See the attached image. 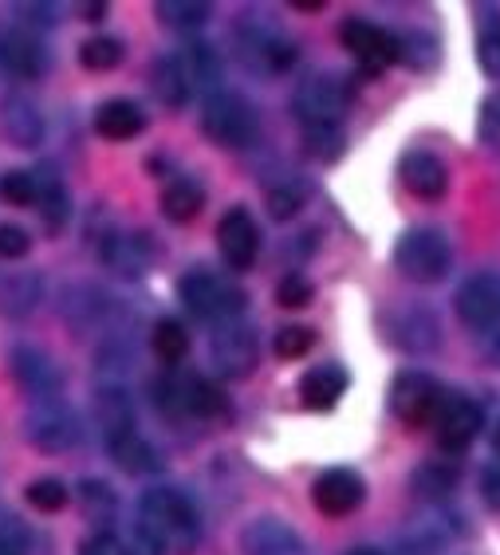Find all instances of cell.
Segmentation results:
<instances>
[{
    "label": "cell",
    "instance_id": "1",
    "mask_svg": "<svg viewBox=\"0 0 500 555\" xmlns=\"http://www.w3.org/2000/svg\"><path fill=\"white\" fill-rule=\"evenodd\" d=\"M139 528L162 552L190 555L202 540V520L190 496L178 489H146L139 501Z\"/></svg>",
    "mask_w": 500,
    "mask_h": 555
},
{
    "label": "cell",
    "instance_id": "2",
    "mask_svg": "<svg viewBox=\"0 0 500 555\" xmlns=\"http://www.w3.org/2000/svg\"><path fill=\"white\" fill-rule=\"evenodd\" d=\"M458 315L480 339V347L492 359H500V276L480 272V276L465 280L458 292Z\"/></svg>",
    "mask_w": 500,
    "mask_h": 555
},
{
    "label": "cell",
    "instance_id": "3",
    "mask_svg": "<svg viewBox=\"0 0 500 555\" xmlns=\"http://www.w3.org/2000/svg\"><path fill=\"white\" fill-rule=\"evenodd\" d=\"M202 130L217 142V146L241 150L260 134V118H256V107L245 95H236V91H217V95L205 99Z\"/></svg>",
    "mask_w": 500,
    "mask_h": 555
},
{
    "label": "cell",
    "instance_id": "4",
    "mask_svg": "<svg viewBox=\"0 0 500 555\" xmlns=\"http://www.w3.org/2000/svg\"><path fill=\"white\" fill-rule=\"evenodd\" d=\"M449 241L446 233H437V229H410V233L398 236V245H394V264L402 272L406 280H414V284H437V280H446L449 272Z\"/></svg>",
    "mask_w": 500,
    "mask_h": 555
},
{
    "label": "cell",
    "instance_id": "5",
    "mask_svg": "<svg viewBox=\"0 0 500 555\" xmlns=\"http://www.w3.org/2000/svg\"><path fill=\"white\" fill-rule=\"evenodd\" d=\"M178 296L197 320L209 323H229L245 311V292L236 288L233 280L217 276V272H190V276H181Z\"/></svg>",
    "mask_w": 500,
    "mask_h": 555
},
{
    "label": "cell",
    "instance_id": "6",
    "mask_svg": "<svg viewBox=\"0 0 500 555\" xmlns=\"http://www.w3.org/2000/svg\"><path fill=\"white\" fill-rule=\"evenodd\" d=\"M236 55L241 64L256 75H280L296 64V43L287 40L284 33H277L272 24L245 21L236 28Z\"/></svg>",
    "mask_w": 500,
    "mask_h": 555
},
{
    "label": "cell",
    "instance_id": "7",
    "mask_svg": "<svg viewBox=\"0 0 500 555\" xmlns=\"http://www.w3.org/2000/svg\"><path fill=\"white\" fill-rule=\"evenodd\" d=\"M292 111L304 122V130L316 127H339L343 111H347V87L335 79V75H311L296 87V99H292Z\"/></svg>",
    "mask_w": 500,
    "mask_h": 555
},
{
    "label": "cell",
    "instance_id": "8",
    "mask_svg": "<svg viewBox=\"0 0 500 555\" xmlns=\"http://www.w3.org/2000/svg\"><path fill=\"white\" fill-rule=\"evenodd\" d=\"M446 390L422 371H402L390 386V410L406 426H434Z\"/></svg>",
    "mask_w": 500,
    "mask_h": 555
},
{
    "label": "cell",
    "instance_id": "9",
    "mask_svg": "<svg viewBox=\"0 0 500 555\" xmlns=\"http://www.w3.org/2000/svg\"><path fill=\"white\" fill-rule=\"evenodd\" d=\"M24 434L33 441L36 449L43 453H64V449H75L79 438H84V429L75 422V414L64 406V402H52V398H43L28 410L24 417Z\"/></svg>",
    "mask_w": 500,
    "mask_h": 555
},
{
    "label": "cell",
    "instance_id": "10",
    "mask_svg": "<svg viewBox=\"0 0 500 555\" xmlns=\"http://www.w3.org/2000/svg\"><path fill=\"white\" fill-rule=\"evenodd\" d=\"M154 402L162 410H170V414H193V417H214L225 410V395L209 378H202V374L154 383Z\"/></svg>",
    "mask_w": 500,
    "mask_h": 555
},
{
    "label": "cell",
    "instance_id": "11",
    "mask_svg": "<svg viewBox=\"0 0 500 555\" xmlns=\"http://www.w3.org/2000/svg\"><path fill=\"white\" fill-rule=\"evenodd\" d=\"M339 40H343V48L359 60V67L367 75L386 72V67L402 55V40L390 36L386 28H379V24H371V21H347L339 28Z\"/></svg>",
    "mask_w": 500,
    "mask_h": 555
},
{
    "label": "cell",
    "instance_id": "12",
    "mask_svg": "<svg viewBox=\"0 0 500 555\" xmlns=\"http://www.w3.org/2000/svg\"><path fill=\"white\" fill-rule=\"evenodd\" d=\"M214 363L225 378H245L256 371V332L248 323L229 320L214 332Z\"/></svg>",
    "mask_w": 500,
    "mask_h": 555
},
{
    "label": "cell",
    "instance_id": "13",
    "mask_svg": "<svg viewBox=\"0 0 500 555\" xmlns=\"http://www.w3.org/2000/svg\"><path fill=\"white\" fill-rule=\"evenodd\" d=\"M217 248H221L225 264L236 268V272L253 268L256 253H260V229H256L248 209L236 205V209H229L221 217V224H217Z\"/></svg>",
    "mask_w": 500,
    "mask_h": 555
},
{
    "label": "cell",
    "instance_id": "14",
    "mask_svg": "<svg viewBox=\"0 0 500 555\" xmlns=\"http://www.w3.org/2000/svg\"><path fill=\"white\" fill-rule=\"evenodd\" d=\"M241 552L245 555H308V544L299 540L296 528H287L277 516H256L241 532Z\"/></svg>",
    "mask_w": 500,
    "mask_h": 555
},
{
    "label": "cell",
    "instance_id": "15",
    "mask_svg": "<svg viewBox=\"0 0 500 555\" xmlns=\"http://www.w3.org/2000/svg\"><path fill=\"white\" fill-rule=\"evenodd\" d=\"M434 429L441 449H465L480 434V406L461 395H446L441 406H437Z\"/></svg>",
    "mask_w": 500,
    "mask_h": 555
},
{
    "label": "cell",
    "instance_id": "16",
    "mask_svg": "<svg viewBox=\"0 0 500 555\" xmlns=\"http://www.w3.org/2000/svg\"><path fill=\"white\" fill-rule=\"evenodd\" d=\"M402 185L414 197H422V202H437V197H446L449 190V170L446 162L437 158L434 150H410L402 158Z\"/></svg>",
    "mask_w": 500,
    "mask_h": 555
},
{
    "label": "cell",
    "instance_id": "17",
    "mask_svg": "<svg viewBox=\"0 0 500 555\" xmlns=\"http://www.w3.org/2000/svg\"><path fill=\"white\" fill-rule=\"evenodd\" d=\"M103 264L118 276H146L154 264V241L146 233H115L103 241Z\"/></svg>",
    "mask_w": 500,
    "mask_h": 555
},
{
    "label": "cell",
    "instance_id": "18",
    "mask_svg": "<svg viewBox=\"0 0 500 555\" xmlns=\"http://www.w3.org/2000/svg\"><path fill=\"white\" fill-rule=\"evenodd\" d=\"M311 501L323 516H347L362 504V477L351 469H328L311 489Z\"/></svg>",
    "mask_w": 500,
    "mask_h": 555
},
{
    "label": "cell",
    "instance_id": "19",
    "mask_svg": "<svg viewBox=\"0 0 500 555\" xmlns=\"http://www.w3.org/2000/svg\"><path fill=\"white\" fill-rule=\"evenodd\" d=\"M0 67L16 79H36L48 67V52H43L40 36H33L28 28H9L0 36Z\"/></svg>",
    "mask_w": 500,
    "mask_h": 555
},
{
    "label": "cell",
    "instance_id": "20",
    "mask_svg": "<svg viewBox=\"0 0 500 555\" xmlns=\"http://www.w3.org/2000/svg\"><path fill=\"white\" fill-rule=\"evenodd\" d=\"M0 130L9 134L12 146H24L33 150L36 142L43 139V115L36 111V103L21 91H12V95L0 99Z\"/></svg>",
    "mask_w": 500,
    "mask_h": 555
},
{
    "label": "cell",
    "instance_id": "21",
    "mask_svg": "<svg viewBox=\"0 0 500 555\" xmlns=\"http://www.w3.org/2000/svg\"><path fill=\"white\" fill-rule=\"evenodd\" d=\"M181 67V79L190 87V95H217L221 91V55L209 43H190L185 52L174 55Z\"/></svg>",
    "mask_w": 500,
    "mask_h": 555
},
{
    "label": "cell",
    "instance_id": "22",
    "mask_svg": "<svg viewBox=\"0 0 500 555\" xmlns=\"http://www.w3.org/2000/svg\"><path fill=\"white\" fill-rule=\"evenodd\" d=\"M12 374H16V383H21L28 395L40 398V402L52 398L55 390H60V383H64L52 359L33 351V347H16V351H12Z\"/></svg>",
    "mask_w": 500,
    "mask_h": 555
},
{
    "label": "cell",
    "instance_id": "23",
    "mask_svg": "<svg viewBox=\"0 0 500 555\" xmlns=\"http://www.w3.org/2000/svg\"><path fill=\"white\" fill-rule=\"evenodd\" d=\"M299 395H304V406L311 410H331L347 395V371L339 363H323V366H311L304 374V383H299Z\"/></svg>",
    "mask_w": 500,
    "mask_h": 555
},
{
    "label": "cell",
    "instance_id": "24",
    "mask_svg": "<svg viewBox=\"0 0 500 555\" xmlns=\"http://www.w3.org/2000/svg\"><path fill=\"white\" fill-rule=\"evenodd\" d=\"M142 127H146V118H142V111L134 107V103H127V99H111V103H103V107L95 111V130L111 142L134 139Z\"/></svg>",
    "mask_w": 500,
    "mask_h": 555
},
{
    "label": "cell",
    "instance_id": "25",
    "mask_svg": "<svg viewBox=\"0 0 500 555\" xmlns=\"http://www.w3.org/2000/svg\"><path fill=\"white\" fill-rule=\"evenodd\" d=\"M107 446H111V457L118 461V469H127V473H154L158 469V453H154V446L139 434V426L123 429V434L107 438Z\"/></svg>",
    "mask_w": 500,
    "mask_h": 555
},
{
    "label": "cell",
    "instance_id": "26",
    "mask_svg": "<svg viewBox=\"0 0 500 555\" xmlns=\"http://www.w3.org/2000/svg\"><path fill=\"white\" fill-rule=\"evenodd\" d=\"M95 417L103 438H115L123 429H134V410H130V398L118 390V386H103L95 395Z\"/></svg>",
    "mask_w": 500,
    "mask_h": 555
},
{
    "label": "cell",
    "instance_id": "27",
    "mask_svg": "<svg viewBox=\"0 0 500 555\" xmlns=\"http://www.w3.org/2000/svg\"><path fill=\"white\" fill-rule=\"evenodd\" d=\"M205 205V193L197 182H190V178H178V182L166 185V193H162V214L170 217L174 224H190L193 217L202 214Z\"/></svg>",
    "mask_w": 500,
    "mask_h": 555
},
{
    "label": "cell",
    "instance_id": "28",
    "mask_svg": "<svg viewBox=\"0 0 500 555\" xmlns=\"http://www.w3.org/2000/svg\"><path fill=\"white\" fill-rule=\"evenodd\" d=\"M150 87H154L158 103H166V107H185V103H190V87H185V79H181V67L174 55H166V60L154 64Z\"/></svg>",
    "mask_w": 500,
    "mask_h": 555
},
{
    "label": "cell",
    "instance_id": "29",
    "mask_svg": "<svg viewBox=\"0 0 500 555\" xmlns=\"http://www.w3.org/2000/svg\"><path fill=\"white\" fill-rule=\"evenodd\" d=\"M36 299H40V280H36L33 272H16L12 280H4V284H0V308L12 311V315L33 311Z\"/></svg>",
    "mask_w": 500,
    "mask_h": 555
},
{
    "label": "cell",
    "instance_id": "30",
    "mask_svg": "<svg viewBox=\"0 0 500 555\" xmlns=\"http://www.w3.org/2000/svg\"><path fill=\"white\" fill-rule=\"evenodd\" d=\"M154 351H158L162 363H181L190 354V332L178 320H162L154 327Z\"/></svg>",
    "mask_w": 500,
    "mask_h": 555
},
{
    "label": "cell",
    "instance_id": "31",
    "mask_svg": "<svg viewBox=\"0 0 500 555\" xmlns=\"http://www.w3.org/2000/svg\"><path fill=\"white\" fill-rule=\"evenodd\" d=\"M79 60H84L87 72H111V67L123 64V43L111 40V36H95L79 48Z\"/></svg>",
    "mask_w": 500,
    "mask_h": 555
},
{
    "label": "cell",
    "instance_id": "32",
    "mask_svg": "<svg viewBox=\"0 0 500 555\" xmlns=\"http://www.w3.org/2000/svg\"><path fill=\"white\" fill-rule=\"evenodd\" d=\"M158 16L170 28H197V24L209 21V4H202V0H162Z\"/></svg>",
    "mask_w": 500,
    "mask_h": 555
},
{
    "label": "cell",
    "instance_id": "33",
    "mask_svg": "<svg viewBox=\"0 0 500 555\" xmlns=\"http://www.w3.org/2000/svg\"><path fill=\"white\" fill-rule=\"evenodd\" d=\"M0 197H4L9 205H21V209L36 205V197H40V182H36V173L9 170L4 178H0Z\"/></svg>",
    "mask_w": 500,
    "mask_h": 555
},
{
    "label": "cell",
    "instance_id": "34",
    "mask_svg": "<svg viewBox=\"0 0 500 555\" xmlns=\"http://www.w3.org/2000/svg\"><path fill=\"white\" fill-rule=\"evenodd\" d=\"M36 182H40V197H36V202H40V214L48 217L52 229H60V224L67 221V214H72V205H67V190L55 182V178H36Z\"/></svg>",
    "mask_w": 500,
    "mask_h": 555
},
{
    "label": "cell",
    "instance_id": "35",
    "mask_svg": "<svg viewBox=\"0 0 500 555\" xmlns=\"http://www.w3.org/2000/svg\"><path fill=\"white\" fill-rule=\"evenodd\" d=\"M67 485L64 481H52V477H43V481H33L28 485V504L33 508H40V513H60V508H67Z\"/></svg>",
    "mask_w": 500,
    "mask_h": 555
},
{
    "label": "cell",
    "instance_id": "36",
    "mask_svg": "<svg viewBox=\"0 0 500 555\" xmlns=\"http://www.w3.org/2000/svg\"><path fill=\"white\" fill-rule=\"evenodd\" d=\"M272 347H277L280 359H304V354L316 347V332H311V327H299V323H292V327H280Z\"/></svg>",
    "mask_w": 500,
    "mask_h": 555
},
{
    "label": "cell",
    "instance_id": "37",
    "mask_svg": "<svg viewBox=\"0 0 500 555\" xmlns=\"http://www.w3.org/2000/svg\"><path fill=\"white\" fill-rule=\"evenodd\" d=\"M33 547V532L24 528V520L0 513V555H28Z\"/></svg>",
    "mask_w": 500,
    "mask_h": 555
},
{
    "label": "cell",
    "instance_id": "38",
    "mask_svg": "<svg viewBox=\"0 0 500 555\" xmlns=\"http://www.w3.org/2000/svg\"><path fill=\"white\" fill-rule=\"evenodd\" d=\"M477 60L485 67V75L500 79V21H489L477 36Z\"/></svg>",
    "mask_w": 500,
    "mask_h": 555
},
{
    "label": "cell",
    "instance_id": "39",
    "mask_svg": "<svg viewBox=\"0 0 500 555\" xmlns=\"http://www.w3.org/2000/svg\"><path fill=\"white\" fill-rule=\"evenodd\" d=\"M311 296H316V288H311V280L299 276V272L284 276V280H280V288H277V304H280V308H308Z\"/></svg>",
    "mask_w": 500,
    "mask_h": 555
},
{
    "label": "cell",
    "instance_id": "40",
    "mask_svg": "<svg viewBox=\"0 0 500 555\" xmlns=\"http://www.w3.org/2000/svg\"><path fill=\"white\" fill-rule=\"evenodd\" d=\"M304 139H308V154H316V158H323V162L339 158V150H343V130L339 127L304 130Z\"/></svg>",
    "mask_w": 500,
    "mask_h": 555
},
{
    "label": "cell",
    "instance_id": "41",
    "mask_svg": "<svg viewBox=\"0 0 500 555\" xmlns=\"http://www.w3.org/2000/svg\"><path fill=\"white\" fill-rule=\"evenodd\" d=\"M299 205H304V190H299V185H277V190L268 193V214L277 217V221L296 217Z\"/></svg>",
    "mask_w": 500,
    "mask_h": 555
},
{
    "label": "cell",
    "instance_id": "42",
    "mask_svg": "<svg viewBox=\"0 0 500 555\" xmlns=\"http://www.w3.org/2000/svg\"><path fill=\"white\" fill-rule=\"evenodd\" d=\"M418 489L426 492V496H446L449 489H453V485H458V473L449 469H441V465H426V469H418Z\"/></svg>",
    "mask_w": 500,
    "mask_h": 555
},
{
    "label": "cell",
    "instance_id": "43",
    "mask_svg": "<svg viewBox=\"0 0 500 555\" xmlns=\"http://www.w3.org/2000/svg\"><path fill=\"white\" fill-rule=\"evenodd\" d=\"M28 248H33V236L21 224H0V260H21L28 257Z\"/></svg>",
    "mask_w": 500,
    "mask_h": 555
},
{
    "label": "cell",
    "instance_id": "44",
    "mask_svg": "<svg viewBox=\"0 0 500 555\" xmlns=\"http://www.w3.org/2000/svg\"><path fill=\"white\" fill-rule=\"evenodd\" d=\"M79 555H127V547H123V540H118V535L99 532V535H91V540H87Z\"/></svg>",
    "mask_w": 500,
    "mask_h": 555
},
{
    "label": "cell",
    "instance_id": "45",
    "mask_svg": "<svg viewBox=\"0 0 500 555\" xmlns=\"http://www.w3.org/2000/svg\"><path fill=\"white\" fill-rule=\"evenodd\" d=\"M84 501H87V513H99V508H115V496L107 492V485H95V481H87L84 485Z\"/></svg>",
    "mask_w": 500,
    "mask_h": 555
},
{
    "label": "cell",
    "instance_id": "46",
    "mask_svg": "<svg viewBox=\"0 0 500 555\" xmlns=\"http://www.w3.org/2000/svg\"><path fill=\"white\" fill-rule=\"evenodd\" d=\"M123 547H127V555H162V547L154 544L142 528H134V535H127V540H123Z\"/></svg>",
    "mask_w": 500,
    "mask_h": 555
},
{
    "label": "cell",
    "instance_id": "47",
    "mask_svg": "<svg viewBox=\"0 0 500 555\" xmlns=\"http://www.w3.org/2000/svg\"><path fill=\"white\" fill-rule=\"evenodd\" d=\"M480 492H485V501H489L492 508L500 513V465H497V469L485 473V477H480Z\"/></svg>",
    "mask_w": 500,
    "mask_h": 555
},
{
    "label": "cell",
    "instance_id": "48",
    "mask_svg": "<svg viewBox=\"0 0 500 555\" xmlns=\"http://www.w3.org/2000/svg\"><path fill=\"white\" fill-rule=\"evenodd\" d=\"M107 16V4H87V21H103Z\"/></svg>",
    "mask_w": 500,
    "mask_h": 555
},
{
    "label": "cell",
    "instance_id": "49",
    "mask_svg": "<svg viewBox=\"0 0 500 555\" xmlns=\"http://www.w3.org/2000/svg\"><path fill=\"white\" fill-rule=\"evenodd\" d=\"M296 9H304V12H320L323 9V0H292Z\"/></svg>",
    "mask_w": 500,
    "mask_h": 555
},
{
    "label": "cell",
    "instance_id": "50",
    "mask_svg": "<svg viewBox=\"0 0 500 555\" xmlns=\"http://www.w3.org/2000/svg\"><path fill=\"white\" fill-rule=\"evenodd\" d=\"M492 449H497V457H500V426H497V434H492Z\"/></svg>",
    "mask_w": 500,
    "mask_h": 555
},
{
    "label": "cell",
    "instance_id": "51",
    "mask_svg": "<svg viewBox=\"0 0 500 555\" xmlns=\"http://www.w3.org/2000/svg\"><path fill=\"white\" fill-rule=\"evenodd\" d=\"M351 555H383V552H371V547H359V552H351Z\"/></svg>",
    "mask_w": 500,
    "mask_h": 555
}]
</instances>
